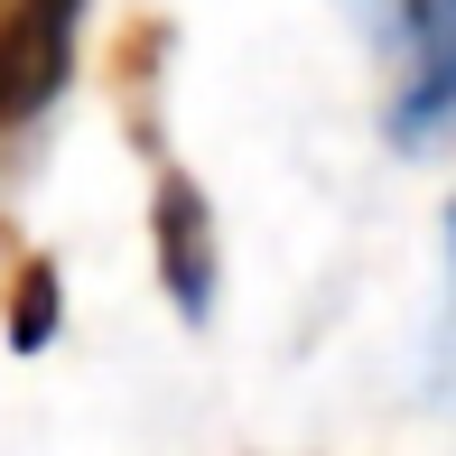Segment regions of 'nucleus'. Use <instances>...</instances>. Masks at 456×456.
Instances as JSON below:
<instances>
[{
	"mask_svg": "<svg viewBox=\"0 0 456 456\" xmlns=\"http://www.w3.org/2000/svg\"><path fill=\"white\" fill-rule=\"evenodd\" d=\"M401 94H391V140H438L456 131V0H382Z\"/></svg>",
	"mask_w": 456,
	"mask_h": 456,
	"instance_id": "nucleus-1",
	"label": "nucleus"
},
{
	"mask_svg": "<svg viewBox=\"0 0 456 456\" xmlns=\"http://www.w3.org/2000/svg\"><path fill=\"white\" fill-rule=\"evenodd\" d=\"M150 233H159V280H168L177 317H186V326H205V307H215V215H205V196H196L177 168L159 177Z\"/></svg>",
	"mask_w": 456,
	"mask_h": 456,
	"instance_id": "nucleus-2",
	"label": "nucleus"
},
{
	"mask_svg": "<svg viewBox=\"0 0 456 456\" xmlns=\"http://www.w3.org/2000/svg\"><path fill=\"white\" fill-rule=\"evenodd\" d=\"M438 382L456 401V205H447V326H438Z\"/></svg>",
	"mask_w": 456,
	"mask_h": 456,
	"instance_id": "nucleus-3",
	"label": "nucleus"
}]
</instances>
